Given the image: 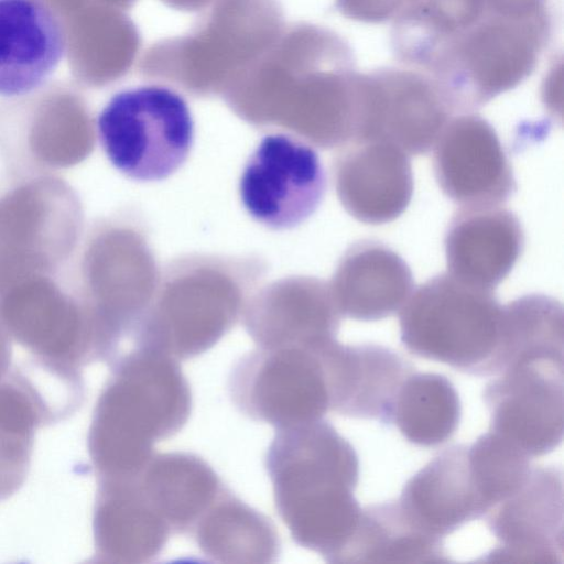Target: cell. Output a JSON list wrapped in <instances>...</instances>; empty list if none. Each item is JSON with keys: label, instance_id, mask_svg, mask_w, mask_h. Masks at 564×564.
Masks as SVG:
<instances>
[{"label": "cell", "instance_id": "cell-31", "mask_svg": "<svg viewBox=\"0 0 564 564\" xmlns=\"http://www.w3.org/2000/svg\"><path fill=\"white\" fill-rule=\"evenodd\" d=\"M562 78L563 66L560 56L549 68L542 87V98L546 107L553 111L562 109Z\"/></svg>", "mask_w": 564, "mask_h": 564}, {"label": "cell", "instance_id": "cell-17", "mask_svg": "<svg viewBox=\"0 0 564 564\" xmlns=\"http://www.w3.org/2000/svg\"><path fill=\"white\" fill-rule=\"evenodd\" d=\"M524 245L517 216L499 205L463 207L445 235L448 273L487 290L514 267Z\"/></svg>", "mask_w": 564, "mask_h": 564}, {"label": "cell", "instance_id": "cell-22", "mask_svg": "<svg viewBox=\"0 0 564 564\" xmlns=\"http://www.w3.org/2000/svg\"><path fill=\"white\" fill-rule=\"evenodd\" d=\"M134 474L172 533L189 534L225 487L203 458L185 452L153 453Z\"/></svg>", "mask_w": 564, "mask_h": 564}, {"label": "cell", "instance_id": "cell-7", "mask_svg": "<svg viewBox=\"0 0 564 564\" xmlns=\"http://www.w3.org/2000/svg\"><path fill=\"white\" fill-rule=\"evenodd\" d=\"M96 130L109 162L140 182L174 174L194 142V120L186 100L161 83L116 93L100 110Z\"/></svg>", "mask_w": 564, "mask_h": 564}, {"label": "cell", "instance_id": "cell-28", "mask_svg": "<svg viewBox=\"0 0 564 564\" xmlns=\"http://www.w3.org/2000/svg\"><path fill=\"white\" fill-rule=\"evenodd\" d=\"M562 304L547 295L530 294L502 306L499 358L501 371L529 352L563 354Z\"/></svg>", "mask_w": 564, "mask_h": 564}, {"label": "cell", "instance_id": "cell-30", "mask_svg": "<svg viewBox=\"0 0 564 564\" xmlns=\"http://www.w3.org/2000/svg\"><path fill=\"white\" fill-rule=\"evenodd\" d=\"M402 0H335L338 12L354 21L383 23L392 20Z\"/></svg>", "mask_w": 564, "mask_h": 564}, {"label": "cell", "instance_id": "cell-14", "mask_svg": "<svg viewBox=\"0 0 564 564\" xmlns=\"http://www.w3.org/2000/svg\"><path fill=\"white\" fill-rule=\"evenodd\" d=\"M433 149L436 181L462 207L499 205L514 193L507 154L492 126L479 115L451 118Z\"/></svg>", "mask_w": 564, "mask_h": 564}, {"label": "cell", "instance_id": "cell-21", "mask_svg": "<svg viewBox=\"0 0 564 564\" xmlns=\"http://www.w3.org/2000/svg\"><path fill=\"white\" fill-rule=\"evenodd\" d=\"M100 502L99 543L107 556L116 562L147 563L160 554L172 531L134 473L111 477Z\"/></svg>", "mask_w": 564, "mask_h": 564}, {"label": "cell", "instance_id": "cell-2", "mask_svg": "<svg viewBox=\"0 0 564 564\" xmlns=\"http://www.w3.org/2000/svg\"><path fill=\"white\" fill-rule=\"evenodd\" d=\"M265 467L278 514L301 546L339 563L360 519L352 445L321 420L279 429Z\"/></svg>", "mask_w": 564, "mask_h": 564}, {"label": "cell", "instance_id": "cell-13", "mask_svg": "<svg viewBox=\"0 0 564 564\" xmlns=\"http://www.w3.org/2000/svg\"><path fill=\"white\" fill-rule=\"evenodd\" d=\"M482 518L498 545L486 563H563V476L532 466L525 482Z\"/></svg>", "mask_w": 564, "mask_h": 564}, {"label": "cell", "instance_id": "cell-3", "mask_svg": "<svg viewBox=\"0 0 564 564\" xmlns=\"http://www.w3.org/2000/svg\"><path fill=\"white\" fill-rule=\"evenodd\" d=\"M358 70L349 43L335 31L299 22L226 89L238 104L290 102L318 138L335 145L354 141Z\"/></svg>", "mask_w": 564, "mask_h": 564}, {"label": "cell", "instance_id": "cell-32", "mask_svg": "<svg viewBox=\"0 0 564 564\" xmlns=\"http://www.w3.org/2000/svg\"><path fill=\"white\" fill-rule=\"evenodd\" d=\"M164 6L180 12H202L213 0H160Z\"/></svg>", "mask_w": 564, "mask_h": 564}, {"label": "cell", "instance_id": "cell-4", "mask_svg": "<svg viewBox=\"0 0 564 564\" xmlns=\"http://www.w3.org/2000/svg\"><path fill=\"white\" fill-rule=\"evenodd\" d=\"M185 34L141 54L139 75L195 94L226 90L285 28L279 0H213Z\"/></svg>", "mask_w": 564, "mask_h": 564}, {"label": "cell", "instance_id": "cell-16", "mask_svg": "<svg viewBox=\"0 0 564 564\" xmlns=\"http://www.w3.org/2000/svg\"><path fill=\"white\" fill-rule=\"evenodd\" d=\"M65 51L62 22L43 0H0V97L40 89Z\"/></svg>", "mask_w": 564, "mask_h": 564}, {"label": "cell", "instance_id": "cell-10", "mask_svg": "<svg viewBox=\"0 0 564 564\" xmlns=\"http://www.w3.org/2000/svg\"><path fill=\"white\" fill-rule=\"evenodd\" d=\"M496 376L482 393L489 431L529 458L552 452L563 438V355L523 354Z\"/></svg>", "mask_w": 564, "mask_h": 564}, {"label": "cell", "instance_id": "cell-27", "mask_svg": "<svg viewBox=\"0 0 564 564\" xmlns=\"http://www.w3.org/2000/svg\"><path fill=\"white\" fill-rule=\"evenodd\" d=\"M460 402L452 382L431 372H412L400 387L391 413L400 433L412 444L431 447L453 436Z\"/></svg>", "mask_w": 564, "mask_h": 564}, {"label": "cell", "instance_id": "cell-12", "mask_svg": "<svg viewBox=\"0 0 564 564\" xmlns=\"http://www.w3.org/2000/svg\"><path fill=\"white\" fill-rule=\"evenodd\" d=\"M326 175L317 152L288 134H268L248 158L239 181L245 209L258 223L291 229L318 208Z\"/></svg>", "mask_w": 564, "mask_h": 564}, {"label": "cell", "instance_id": "cell-1", "mask_svg": "<svg viewBox=\"0 0 564 564\" xmlns=\"http://www.w3.org/2000/svg\"><path fill=\"white\" fill-rule=\"evenodd\" d=\"M553 26L551 0H402L390 41L402 66L432 78L465 113L525 80Z\"/></svg>", "mask_w": 564, "mask_h": 564}, {"label": "cell", "instance_id": "cell-15", "mask_svg": "<svg viewBox=\"0 0 564 564\" xmlns=\"http://www.w3.org/2000/svg\"><path fill=\"white\" fill-rule=\"evenodd\" d=\"M330 411L343 416L390 424L397 393L413 366L381 345L323 344Z\"/></svg>", "mask_w": 564, "mask_h": 564}, {"label": "cell", "instance_id": "cell-29", "mask_svg": "<svg viewBox=\"0 0 564 564\" xmlns=\"http://www.w3.org/2000/svg\"><path fill=\"white\" fill-rule=\"evenodd\" d=\"M468 460L484 516L514 494L532 469L527 455L490 431L468 446Z\"/></svg>", "mask_w": 564, "mask_h": 564}, {"label": "cell", "instance_id": "cell-6", "mask_svg": "<svg viewBox=\"0 0 564 564\" xmlns=\"http://www.w3.org/2000/svg\"><path fill=\"white\" fill-rule=\"evenodd\" d=\"M501 313L492 290L449 273L437 275L412 291L400 308L401 340L419 357L471 376H496Z\"/></svg>", "mask_w": 564, "mask_h": 564}, {"label": "cell", "instance_id": "cell-26", "mask_svg": "<svg viewBox=\"0 0 564 564\" xmlns=\"http://www.w3.org/2000/svg\"><path fill=\"white\" fill-rule=\"evenodd\" d=\"M443 539L417 529L398 500L361 508L340 563H448Z\"/></svg>", "mask_w": 564, "mask_h": 564}, {"label": "cell", "instance_id": "cell-18", "mask_svg": "<svg viewBox=\"0 0 564 564\" xmlns=\"http://www.w3.org/2000/svg\"><path fill=\"white\" fill-rule=\"evenodd\" d=\"M409 155L381 140L357 141L337 170V191L347 212L357 220L382 225L397 219L413 195Z\"/></svg>", "mask_w": 564, "mask_h": 564}, {"label": "cell", "instance_id": "cell-9", "mask_svg": "<svg viewBox=\"0 0 564 564\" xmlns=\"http://www.w3.org/2000/svg\"><path fill=\"white\" fill-rule=\"evenodd\" d=\"M324 341L263 347L242 357L229 379L236 406L278 429L321 420L330 411Z\"/></svg>", "mask_w": 564, "mask_h": 564}, {"label": "cell", "instance_id": "cell-19", "mask_svg": "<svg viewBox=\"0 0 564 564\" xmlns=\"http://www.w3.org/2000/svg\"><path fill=\"white\" fill-rule=\"evenodd\" d=\"M398 502L417 529L438 539L482 518L468 446L454 445L436 455L406 481Z\"/></svg>", "mask_w": 564, "mask_h": 564}, {"label": "cell", "instance_id": "cell-20", "mask_svg": "<svg viewBox=\"0 0 564 564\" xmlns=\"http://www.w3.org/2000/svg\"><path fill=\"white\" fill-rule=\"evenodd\" d=\"M339 310L357 321H378L399 311L413 291L406 262L389 247L358 242L346 253L336 276Z\"/></svg>", "mask_w": 564, "mask_h": 564}, {"label": "cell", "instance_id": "cell-11", "mask_svg": "<svg viewBox=\"0 0 564 564\" xmlns=\"http://www.w3.org/2000/svg\"><path fill=\"white\" fill-rule=\"evenodd\" d=\"M356 99L354 142L388 141L408 155L433 149L454 113L432 78L405 66L358 72Z\"/></svg>", "mask_w": 564, "mask_h": 564}, {"label": "cell", "instance_id": "cell-5", "mask_svg": "<svg viewBox=\"0 0 564 564\" xmlns=\"http://www.w3.org/2000/svg\"><path fill=\"white\" fill-rule=\"evenodd\" d=\"M192 408L189 384L175 359L143 349L123 357L97 416V459L110 477L141 469L153 444L176 434Z\"/></svg>", "mask_w": 564, "mask_h": 564}, {"label": "cell", "instance_id": "cell-24", "mask_svg": "<svg viewBox=\"0 0 564 564\" xmlns=\"http://www.w3.org/2000/svg\"><path fill=\"white\" fill-rule=\"evenodd\" d=\"M189 535L206 556L221 563H269L279 554V536L270 519L226 487Z\"/></svg>", "mask_w": 564, "mask_h": 564}, {"label": "cell", "instance_id": "cell-23", "mask_svg": "<svg viewBox=\"0 0 564 564\" xmlns=\"http://www.w3.org/2000/svg\"><path fill=\"white\" fill-rule=\"evenodd\" d=\"M58 274L32 273L0 283V317L18 335L34 340L82 336L86 312Z\"/></svg>", "mask_w": 564, "mask_h": 564}, {"label": "cell", "instance_id": "cell-8", "mask_svg": "<svg viewBox=\"0 0 564 564\" xmlns=\"http://www.w3.org/2000/svg\"><path fill=\"white\" fill-rule=\"evenodd\" d=\"M83 227L75 191L50 174L28 176L0 196V283L32 273L58 274Z\"/></svg>", "mask_w": 564, "mask_h": 564}, {"label": "cell", "instance_id": "cell-25", "mask_svg": "<svg viewBox=\"0 0 564 564\" xmlns=\"http://www.w3.org/2000/svg\"><path fill=\"white\" fill-rule=\"evenodd\" d=\"M91 147V128L78 109L46 112L17 137L0 139V153L13 172L25 177L75 166Z\"/></svg>", "mask_w": 564, "mask_h": 564}]
</instances>
